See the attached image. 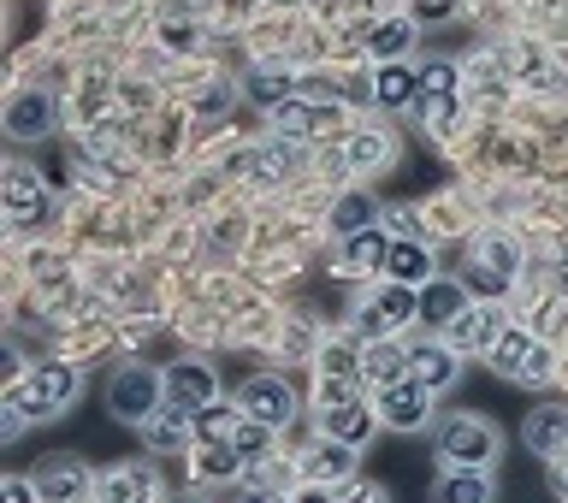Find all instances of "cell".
I'll list each match as a JSON object with an SVG mask.
<instances>
[{"mask_svg": "<svg viewBox=\"0 0 568 503\" xmlns=\"http://www.w3.org/2000/svg\"><path fill=\"white\" fill-rule=\"evenodd\" d=\"M439 503H491L486 468H450L439 480Z\"/></svg>", "mask_w": 568, "mask_h": 503, "instance_id": "d4e9b609", "label": "cell"}, {"mask_svg": "<svg viewBox=\"0 0 568 503\" xmlns=\"http://www.w3.org/2000/svg\"><path fill=\"white\" fill-rule=\"evenodd\" d=\"M213 397H220V379H213L208 362H172L166 367V402H178V409L201 414Z\"/></svg>", "mask_w": 568, "mask_h": 503, "instance_id": "9c48e42d", "label": "cell"}, {"mask_svg": "<svg viewBox=\"0 0 568 503\" xmlns=\"http://www.w3.org/2000/svg\"><path fill=\"white\" fill-rule=\"evenodd\" d=\"M42 492H36V480H24V473H12L7 486H0V503H36Z\"/></svg>", "mask_w": 568, "mask_h": 503, "instance_id": "e575fe53", "label": "cell"}, {"mask_svg": "<svg viewBox=\"0 0 568 503\" xmlns=\"http://www.w3.org/2000/svg\"><path fill=\"white\" fill-rule=\"evenodd\" d=\"M415 95H420V71H409L403 60L379 66V78H373V101H379V107H409Z\"/></svg>", "mask_w": 568, "mask_h": 503, "instance_id": "7402d4cb", "label": "cell"}, {"mask_svg": "<svg viewBox=\"0 0 568 503\" xmlns=\"http://www.w3.org/2000/svg\"><path fill=\"white\" fill-rule=\"evenodd\" d=\"M349 468H356V451H349V444H338V438H332V444H320V456L309 463L314 480H344Z\"/></svg>", "mask_w": 568, "mask_h": 503, "instance_id": "f1b7e54d", "label": "cell"}, {"mask_svg": "<svg viewBox=\"0 0 568 503\" xmlns=\"http://www.w3.org/2000/svg\"><path fill=\"white\" fill-rule=\"evenodd\" d=\"M7 131L19 137V142L48 137V131H54V101H48V95H19V101L7 107Z\"/></svg>", "mask_w": 568, "mask_h": 503, "instance_id": "2e32d148", "label": "cell"}, {"mask_svg": "<svg viewBox=\"0 0 568 503\" xmlns=\"http://www.w3.org/2000/svg\"><path fill=\"white\" fill-rule=\"evenodd\" d=\"M427 414H432V391L420 379H397V385H385V391H379V421L397 426V433L427 426Z\"/></svg>", "mask_w": 568, "mask_h": 503, "instance_id": "52a82bcc", "label": "cell"}, {"mask_svg": "<svg viewBox=\"0 0 568 503\" xmlns=\"http://www.w3.org/2000/svg\"><path fill=\"white\" fill-rule=\"evenodd\" d=\"M42 208H48V184L31 166H7V213L12 220H36Z\"/></svg>", "mask_w": 568, "mask_h": 503, "instance_id": "9a60e30c", "label": "cell"}, {"mask_svg": "<svg viewBox=\"0 0 568 503\" xmlns=\"http://www.w3.org/2000/svg\"><path fill=\"white\" fill-rule=\"evenodd\" d=\"M250 95L260 101V107H285V101H290V71H255Z\"/></svg>", "mask_w": 568, "mask_h": 503, "instance_id": "4dcf8cb0", "label": "cell"}, {"mask_svg": "<svg viewBox=\"0 0 568 503\" xmlns=\"http://www.w3.org/2000/svg\"><path fill=\"white\" fill-rule=\"evenodd\" d=\"M385 272H391V284H427V279H432V255H427V243H415V237L391 243Z\"/></svg>", "mask_w": 568, "mask_h": 503, "instance_id": "ffe728a7", "label": "cell"}, {"mask_svg": "<svg viewBox=\"0 0 568 503\" xmlns=\"http://www.w3.org/2000/svg\"><path fill=\"white\" fill-rule=\"evenodd\" d=\"M267 433H273V426H260V421H250V414H243V426H237V438H231V451H237L243 463H255V456L267 451Z\"/></svg>", "mask_w": 568, "mask_h": 503, "instance_id": "836d02e7", "label": "cell"}, {"mask_svg": "<svg viewBox=\"0 0 568 503\" xmlns=\"http://www.w3.org/2000/svg\"><path fill=\"white\" fill-rule=\"evenodd\" d=\"M297 503H338V498H332V492H326V486H309V492H302Z\"/></svg>", "mask_w": 568, "mask_h": 503, "instance_id": "74e56055", "label": "cell"}, {"mask_svg": "<svg viewBox=\"0 0 568 503\" xmlns=\"http://www.w3.org/2000/svg\"><path fill=\"white\" fill-rule=\"evenodd\" d=\"M154 498V473L142 463H119L101 480V503H149Z\"/></svg>", "mask_w": 568, "mask_h": 503, "instance_id": "e0dca14e", "label": "cell"}, {"mask_svg": "<svg viewBox=\"0 0 568 503\" xmlns=\"http://www.w3.org/2000/svg\"><path fill=\"white\" fill-rule=\"evenodd\" d=\"M36 492H42V503H78L90 492V468L78 456H54V463L36 468Z\"/></svg>", "mask_w": 568, "mask_h": 503, "instance_id": "30bf717a", "label": "cell"}, {"mask_svg": "<svg viewBox=\"0 0 568 503\" xmlns=\"http://www.w3.org/2000/svg\"><path fill=\"white\" fill-rule=\"evenodd\" d=\"M196 426V414L178 409V402H166L160 414L142 421V438H149V451H184V433Z\"/></svg>", "mask_w": 568, "mask_h": 503, "instance_id": "d6986e66", "label": "cell"}, {"mask_svg": "<svg viewBox=\"0 0 568 503\" xmlns=\"http://www.w3.org/2000/svg\"><path fill=\"white\" fill-rule=\"evenodd\" d=\"M243 414L260 426H290L297 421V391H290L279 373H260V379L243 385Z\"/></svg>", "mask_w": 568, "mask_h": 503, "instance_id": "8992f818", "label": "cell"}, {"mask_svg": "<svg viewBox=\"0 0 568 503\" xmlns=\"http://www.w3.org/2000/svg\"><path fill=\"white\" fill-rule=\"evenodd\" d=\"M361 379L368 385H397V379H409V350H397L391 338H373L368 350H361Z\"/></svg>", "mask_w": 568, "mask_h": 503, "instance_id": "4fadbf2b", "label": "cell"}, {"mask_svg": "<svg viewBox=\"0 0 568 503\" xmlns=\"http://www.w3.org/2000/svg\"><path fill=\"white\" fill-rule=\"evenodd\" d=\"M196 468L208 473V480H225V473H237L243 468V456L231 451V444H201V456H196Z\"/></svg>", "mask_w": 568, "mask_h": 503, "instance_id": "1f68e13d", "label": "cell"}, {"mask_svg": "<svg viewBox=\"0 0 568 503\" xmlns=\"http://www.w3.org/2000/svg\"><path fill=\"white\" fill-rule=\"evenodd\" d=\"M462 308H468V284L462 279H427L420 284V320L427 326H450Z\"/></svg>", "mask_w": 568, "mask_h": 503, "instance_id": "7c38bea8", "label": "cell"}, {"mask_svg": "<svg viewBox=\"0 0 568 503\" xmlns=\"http://www.w3.org/2000/svg\"><path fill=\"white\" fill-rule=\"evenodd\" d=\"M409 320H420V291L415 284H391V291H379L368 308H361V326H368L373 338H391Z\"/></svg>", "mask_w": 568, "mask_h": 503, "instance_id": "ba28073f", "label": "cell"}, {"mask_svg": "<svg viewBox=\"0 0 568 503\" xmlns=\"http://www.w3.org/2000/svg\"><path fill=\"white\" fill-rule=\"evenodd\" d=\"M385 255H391V237L385 232H356V237H344V255H338V267L344 272H373V267H385Z\"/></svg>", "mask_w": 568, "mask_h": 503, "instance_id": "603a6c76", "label": "cell"}, {"mask_svg": "<svg viewBox=\"0 0 568 503\" xmlns=\"http://www.w3.org/2000/svg\"><path fill=\"white\" fill-rule=\"evenodd\" d=\"M349 503H385V492H379V486H356V498Z\"/></svg>", "mask_w": 568, "mask_h": 503, "instance_id": "8d00e7d4", "label": "cell"}, {"mask_svg": "<svg viewBox=\"0 0 568 503\" xmlns=\"http://www.w3.org/2000/svg\"><path fill=\"white\" fill-rule=\"evenodd\" d=\"M420 95L450 101V95H456V66H450V60H432L427 71H420Z\"/></svg>", "mask_w": 568, "mask_h": 503, "instance_id": "d6a6232c", "label": "cell"}, {"mask_svg": "<svg viewBox=\"0 0 568 503\" xmlns=\"http://www.w3.org/2000/svg\"><path fill=\"white\" fill-rule=\"evenodd\" d=\"M557 492H563V498H568V468H563V473H557Z\"/></svg>", "mask_w": 568, "mask_h": 503, "instance_id": "f35d334b", "label": "cell"}, {"mask_svg": "<svg viewBox=\"0 0 568 503\" xmlns=\"http://www.w3.org/2000/svg\"><path fill=\"white\" fill-rule=\"evenodd\" d=\"M444 332H450V350L468 355V350H491L503 338V320H498V308H462Z\"/></svg>", "mask_w": 568, "mask_h": 503, "instance_id": "8fae6325", "label": "cell"}, {"mask_svg": "<svg viewBox=\"0 0 568 503\" xmlns=\"http://www.w3.org/2000/svg\"><path fill=\"white\" fill-rule=\"evenodd\" d=\"M409 42H415V24L409 19H385V24H373V36H368V48L379 54V60H397V54H409Z\"/></svg>", "mask_w": 568, "mask_h": 503, "instance_id": "484cf974", "label": "cell"}, {"mask_svg": "<svg viewBox=\"0 0 568 503\" xmlns=\"http://www.w3.org/2000/svg\"><path fill=\"white\" fill-rule=\"evenodd\" d=\"M528 451H538V456H568V409L545 402V409L528 414Z\"/></svg>", "mask_w": 568, "mask_h": 503, "instance_id": "5bb4252c", "label": "cell"}, {"mask_svg": "<svg viewBox=\"0 0 568 503\" xmlns=\"http://www.w3.org/2000/svg\"><path fill=\"white\" fill-rule=\"evenodd\" d=\"M250 503H279V498H250Z\"/></svg>", "mask_w": 568, "mask_h": 503, "instance_id": "ab89813d", "label": "cell"}, {"mask_svg": "<svg viewBox=\"0 0 568 503\" xmlns=\"http://www.w3.org/2000/svg\"><path fill=\"white\" fill-rule=\"evenodd\" d=\"M273 119H279V131H290V137H309V131H332V125H338V107H309V101H285V107H273Z\"/></svg>", "mask_w": 568, "mask_h": 503, "instance_id": "cb8c5ba5", "label": "cell"}, {"mask_svg": "<svg viewBox=\"0 0 568 503\" xmlns=\"http://www.w3.org/2000/svg\"><path fill=\"white\" fill-rule=\"evenodd\" d=\"M439 456L450 468H491V456H498V433H491V421H479V414H450L439 421Z\"/></svg>", "mask_w": 568, "mask_h": 503, "instance_id": "3957f363", "label": "cell"}, {"mask_svg": "<svg viewBox=\"0 0 568 503\" xmlns=\"http://www.w3.org/2000/svg\"><path fill=\"white\" fill-rule=\"evenodd\" d=\"M409 379H420L427 391H444V385H456V350H444V343L409 350Z\"/></svg>", "mask_w": 568, "mask_h": 503, "instance_id": "ac0fdd59", "label": "cell"}, {"mask_svg": "<svg viewBox=\"0 0 568 503\" xmlns=\"http://www.w3.org/2000/svg\"><path fill=\"white\" fill-rule=\"evenodd\" d=\"M456 12V0H420V19H450Z\"/></svg>", "mask_w": 568, "mask_h": 503, "instance_id": "d590c367", "label": "cell"}, {"mask_svg": "<svg viewBox=\"0 0 568 503\" xmlns=\"http://www.w3.org/2000/svg\"><path fill=\"white\" fill-rule=\"evenodd\" d=\"M71 397H78V373L60 367V362H48V367L24 373V379L12 385V391H7V409H19L24 421H48V414H60Z\"/></svg>", "mask_w": 568, "mask_h": 503, "instance_id": "6da1fadb", "label": "cell"}, {"mask_svg": "<svg viewBox=\"0 0 568 503\" xmlns=\"http://www.w3.org/2000/svg\"><path fill=\"white\" fill-rule=\"evenodd\" d=\"M237 409H225V402H208V409H201L196 414V438L201 444H231V438H237Z\"/></svg>", "mask_w": 568, "mask_h": 503, "instance_id": "4316f807", "label": "cell"}, {"mask_svg": "<svg viewBox=\"0 0 568 503\" xmlns=\"http://www.w3.org/2000/svg\"><path fill=\"white\" fill-rule=\"evenodd\" d=\"M107 409L119 414V421L142 426L149 414L166 409V373H154V367H142V362L119 367V373H113V385H107Z\"/></svg>", "mask_w": 568, "mask_h": 503, "instance_id": "7a4b0ae2", "label": "cell"}, {"mask_svg": "<svg viewBox=\"0 0 568 503\" xmlns=\"http://www.w3.org/2000/svg\"><path fill=\"white\" fill-rule=\"evenodd\" d=\"M391 161V137H379V131H361L356 142H349V166H385Z\"/></svg>", "mask_w": 568, "mask_h": 503, "instance_id": "f546056e", "label": "cell"}, {"mask_svg": "<svg viewBox=\"0 0 568 503\" xmlns=\"http://www.w3.org/2000/svg\"><path fill=\"white\" fill-rule=\"evenodd\" d=\"M515 261H521L515 243L491 232V237H479L474 249H468V279H462V284H474L479 296H503L509 279H515Z\"/></svg>", "mask_w": 568, "mask_h": 503, "instance_id": "5b68a950", "label": "cell"}, {"mask_svg": "<svg viewBox=\"0 0 568 503\" xmlns=\"http://www.w3.org/2000/svg\"><path fill=\"white\" fill-rule=\"evenodd\" d=\"M491 367L503 373V379H528V385H545L550 379V355L545 343H538L533 332H515V326H503V338L491 343Z\"/></svg>", "mask_w": 568, "mask_h": 503, "instance_id": "277c9868", "label": "cell"}, {"mask_svg": "<svg viewBox=\"0 0 568 503\" xmlns=\"http://www.w3.org/2000/svg\"><path fill=\"white\" fill-rule=\"evenodd\" d=\"M373 225V201L368 196H344L338 208H332V232L338 237H356V232H368Z\"/></svg>", "mask_w": 568, "mask_h": 503, "instance_id": "83f0119b", "label": "cell"}, {"mask_svg": "<svg viewBox=\"0 0 568 503\" xmlns=\"http://www.w3.org/2000/svg\"><path fill=\"white\" fill-rule=\"evenodd\" d=\"M320 421H326V438L349 444V451H361V444L373 438V414L361 409V402H344V409H320Z\"/></svg>", "mask_w": 568, "mask_h": 503, "instance_id": "44dd1931", "label": "cell"}]
</instances>
